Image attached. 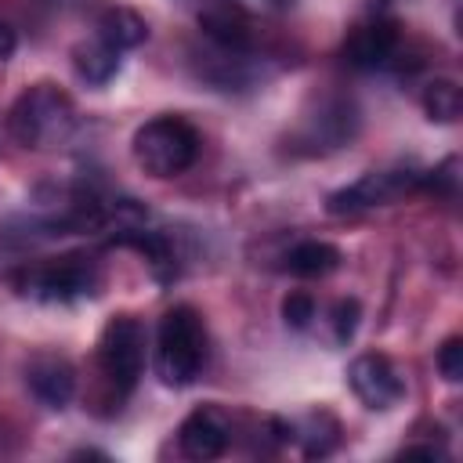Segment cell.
<instances>
[{
	"label": "cell",
	"mask_w": 463,
	"mask_h": 463,
	"mask_svg": "<svg viewBox=\"0 0 463 463\" xmlns=\"http://www.w3.org/2000/svg\"><path fill=\"white\" fill-rule=\"evenodd\" d=\"M315 297L311 293H286L282 297V322L289 326V329H307L311 322H315Z\"/></svg>",
	"instance_id": "e0dca14e"
},
{
	"label": "cell",
	"mask_w": 463,
	"mask_h": 463,
	"mask_svg": "<svg viewBox=\"0 0 463 463\" xmlns=\"http://www.w3.org/2000/svg\"><path fill=\"white\" fill-rule=\"evenodd\" d=\"M199 29L228 54H246L253 47V18L232 0L206 4L199 11Z\"/></svg>",
	"instance_id": "9c48e42d"
},
{
	"label": "cell",
	"mask_w": 463,
	"mask_h": 463,
	"mask_svg": "<svg viewBox=\"0 0 463 463\" xmlns=\"http://www.w3.org/2000/svg\"><path fill=\"white\" fill-rule=\"evenodd\" d=\"M438 373L449 380V383H459L463 380V340L459 336H449L438 351Z\"/></svg>",
	"instance_id": "ffe728a7"
},
{
	"label": "cell",
	"mask_w": 463,
	"mask_h": 463,
	"mask_svg": "<svg viewBox=\"0 0 463 463\" xmlns=\"http://www.w3.org/2000/svg\"><path fill=\"white\" fill-rule=\"evenodd\" d=\"M340 250L333 242H322V239H304L297 242L289 253H286V271L297 275V279H326L329 271L340 268Z\"/></svg>",
	"instance_id": "7c38bea8"
},
{
	"label": "cell",
	"mask_w": 463,
	"mask_h": 463,
	"mask_svg": "<svg viewBox=\"0 0 463 463\" xmlns=\"http://www.w3.org/2000/svg\"><path fill=\"white\" fill-rule=\"evenodd\" d=\"M420 188H427V192H434V195H445V199H456V188H459L456 159H445L441 166L420 174Z\"/></svg>",
	"instance_id": "ac0fdd59"
},
{
	"label": "cell",
	"mask_w": 463,
	"mask_h": 463,
	"mask_svg": "<svg viewBox=\"0 0 463 463\" xmlns=\"http://www.w3.org/2000/svg\"><path fill=\"white\" fill-rule=\"evenodd\" d=\"M289 438H297L300 441V449H304V456H329L333 449H336V441H340V427H336V420H329L326 423V412H318V416H311L307 420V427H304V434H289Z\"/></svg>",
	"instance_id": "2e32d148"
},
{
	"label": "cell",
	"mask_w": 463,
	"mask_h": 463,
	"mask_svg": "<svg viewBox=\"0 0 463 463\" xmlns=\"http://www.w3.org/2000/svg\"><path fill=\"white\" fill-rule=\"evenodd\" d=\"M14 286L25 297H36L47 304H65L76 297H90L101 286V268L87 253H65L54 260L29 264L25 271L14 275Z\"/></svg>",
	"instance_id": "277c9868"
},
{
	"label": "cell",
	"mask_w": 463,
	"mask_h": 463,
	"mask_svg": "<svg viewBox=\"0 0 463 463\" xmlns=\"http://www.w3.org/2000/svg\"><path fill=\"white\" fill-rule=\"evenodd\" d=\"M98 40H105L116 51H130V47H141L148 40V25L130 7H109L98 18Z\"/></svg>",
	"instance_id": "4fadbf2b"
},
{
	"label": "cell",
	"mask_w": 463,
	"mask_h": 463,
	"mask_svg": "<svg viewBox=\"0 0 463 463\" xmlns=\"http://www.w3.org/2000/svg\"><path fill=\"white\" fill-rule=\"evenodd\" d=\"M7 130L22 148H58L76 130V105L54 83H33L14 98L7 112Z\"/></svg>",
	"instance_id": "6da1fadb"
},
{
	"label": "cell",
	"mask_w": 463,
	"mask_h": 463,
	"mask_svg": "<svg viewBox=\"0 0 463 463\" xmlns=\"http://www.w3.org/2000/svg\"><path fill=\"white\" fill-rule=\"evenodd\" d=\"M25 383L40 405L65 409L72 391H76V373L61 354H36L25 365Z\"/></svg>",
	"instance_id": "8fae6325"
},
{
	"label": "cell",
	"mask_w": 463,
	"mask_h": 463,
	"mask_svg": "<svg viewBox=\"0 0 463 463\" xmlns=\"http://www.w3.org/2000/svg\"><path fill=\"white\" fill-rule=\"evenodd\" d=\"M358 318H362V307H358V300H336V307H333V340L336 344H347L351 336H354V329H358Z\"/></svg>",
	"instance_id": "d6986e66"
},
{
	"label": "cell",
	"mask_w": 463,
	"mask_h": 463,
	"mask_svg": "<svg viewBox=\"0 0 463 463\" xmlns=\"http://www.w3.org/2000/svg\"><path fill=\"white\" fill-rule=\"evenodd\" d=\"M206 365V326L195 307L177 304L156 329V373L166 387H188Z\"/></svg>",
	"instance_id": "7a4b0ae2"
},
{
	"label": "cell",
	"mask_w": 463,
	"mask_h": 463,
	"mask_svg": "<svg viewBox=\"0 0 463 463\" xmlns=\"http://www.w3.org/2000/svg\"><path fill=\"white\" fill-rule=\"evenodd\" d=\"M199 130L181 116H156L134 130V163L148 177H177L199 156Z\"/></svg>",
	"instance_id": "3957f363"
},
{
	"label": "cell",
	"mask_w": 463,
	"mask_h": 463,
	"mask_svg": "<svg viewBox=\"0 0 463 463\" xmlns=\"http://www.w3.org/2000/svg\"><path fill=\"white\" fill-rule=\"evenodd\" d=\"M98 365L112 391L127 398L145 369V326L134 315H116L98 336Z\"/></svg>",
	"instance_id": "5b68a950"
},
{
	"label": "cell",
	"mask_w": 463,
	"mask_h": 463,
	"mask_svg": "<svg viewBox=\"0 0 463 463\" xmlns=\"http://www.w3.org/2000/svg\"><path fill=\"white\" fill-rule=\"evenodd\" d=\"M14 47H18L14 29H11L7 22H0V61H4V58H11V54H14Z\"/></svg>",
	"instance_id": "44dd1931"
},
{
	"label": "cell",
	"mask_w": 463,
	"mask_h": 463,
	"mask_svg": "<svg viewBox=\"0 0 463 463\" xmlns=\"http://www.w3.org/2000/svg\"><path fill=\"white\" fill-rule=\"evenodd\" d=\"M416 188H420V174H409V170L362 174L354 184L329 192L326 210L333 217H351V213H362V210H373V206H391V203H398L402 195H409Z\"/></svg>",
	"instance_id": "8992f818"
},
{
	"label": "cell",
	"mask_w": 463,
	"mask_h": 463,
	"mask_svg": "<svg viewBox=\"0 0 463 463\" xmlns=\"http://www.w3.org/2000/svg\"><path fill=\"white\" fill-rule=\"evenodd\" d=\"M228 441H232V423L217 405H199L195 412L184 416V423L177 430L181 452L188 459H203V463L224 456Z\"/></svg>",
	"instance_id": "ba28073f"
},
{
	"label": "cell",
	"mask_w": 463,
	"mask_h": 463,
	"mask_svg": "<svg viewBox=\"0 0 463 463\" xmlns=\"http://www.w3.org/2000/svg\"><path fill=\"white\" fill-rule=\"evenodd\" d=\"M402 36H398V25L391 18H373L365 25H358L347 43H344V58L354 65V69H380L394 58Z\"/></svg>",
	"instance_id": "30bf717a"
},
{
	"label": "cell",
	"mask_w": 463,
	"mask_h": 463,
	"mask_svg": "<svg viewBox=\"0 0 463 463\" xmlns=\"http://www.w3.org/2000/svg\"><path fill=\"white\" fill-rule=\"evenodd\" d=\"M72 65H76L80 80L101 87V83H109V80L116 76V69H119V51L109 47L105 40H90V43H80V47L72 51Z\"/></svg>",
	"instance_id": "5bb4252c"
},
{
	"label": "cell",
	"mask_w": 463,
	"mask_h": 463,
	"mask_svg": "<svg viewBox=\"0 0 463 463\" xmlns=\"http://www.w3.org/2000/svg\"><path fill=\"white\" fill-rule=\"evenodd\" d=\"M423 109L438 123H456L459 112H463V94L452 80H430L423 87Z\"/></svg>",
	"instance_id": "9a60e30c"
},
{
	"label": "cell",
	"mask_w": 463,
	"mask_h": 463,
	"mask_svg": "<svg viewBox=\"0 0 463 463\" xmlns=\"http://www.w3.org/2000/svg\"><path fill=\"white\" fill-rule=\"evenodd\" d=\"M347 383L354 391V398L365 405V409H394L402 398H405V380L402 373L394 369V362L387 354H358L351 365H347Z\"/></svg>",
	"instance_id": "52a82bcc"
}]
</instances>
